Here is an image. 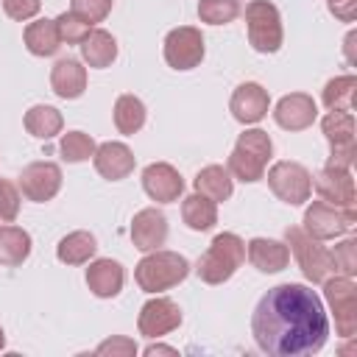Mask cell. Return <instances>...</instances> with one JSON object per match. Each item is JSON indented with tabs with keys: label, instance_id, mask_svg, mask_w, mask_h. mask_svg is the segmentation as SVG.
<instances>
[{
	"label": "cell",
	"instance_id": "cell-32",
	"mask_svg": "<svg viewBox=\"0 0 357 357\" xmlns=\"http://www.w3.org/2000/svg\"><path fill=\"white\" fill-rule=\"evenodd\" d=\"M95 148H98L95 139H92L89 134H84V131H67V134H61V142H59L61 159H64V162H73V165L92 159Z\"/></svg>",
	"mask_w": 357,
	"mask_h": 357
},
{
	"label": "cell",
	"instance_id": "cell-39",
	"mask_svg": "<svg viewBox=\"0 0 357 357\" xmlns=\"http://www.w3.org/2000/svg\"><path fill=\"white\" fill-rule=\"evenodd\" d=\"M39 8H42V0H3V11L17 22H25V20L36 17Z\"/></svg>",
	"mask_w": 357,
	"mask_h": 357
},
{
	"label": "cell",
	"instance_id": "cell-41",
	"mask_svg": "<svg viewBox=\"0 0 357 357\" xmlns=\"http://www.w3.org/2000/svg\"><path fill=\"white\" fill-rule=\"evenodd\" d=\"M329 3V11L335 17H340L343 22H354V3L357 0H326Z\"/></svg>",
	"mask_w": 357,
	"mask_h": 357
},
{
	"label": "cell",
	"instance_id": "cell-14",
	"mask_svg": "<svg viewBox=\"0 0 357 357\" xmlns=\"http://www.w3.org/2000/svg\"><path fill=\"white\" fill-rule=\"evenodd\" d=\"M312 187L318 190L321 201L340 206V209H354L357 192H354V178L351 170H340V167H324L312 176Z\"/></svg>",
	"mask_w": 357,
	"mask_h": 357
},
{
	"label": "cell",
	"instance_id": "cell-38",
	"mask_svg": "<svg viewBox=\"0 0 357 357\" xmlns=\"http://www.w3.org/2000/svg\"><path fill=\"white\" fill-rule=\"evenodd\" d=\"M112 3L114 0H73V8L70 11H75L81 20H86L89 25H95V22H103L109 17Z\"/></svg>",
	"mask_w": 357,
	"mask_h": 357
},
{
	"label": "cell",
	"instance_id": "cell-9",
	"mask_svg": "<svg viewBox=\"0 0 357 357\" xmlns=\"http://www.w3.org/2000/svg\"><path fill=\"white\" fill-rule=\"evenodd\" d=\"M357 223V212L354 209H340V206H332L326 201H312L304 212V231L312 234L315 240H332V237H340L346 231H351Z\"/></svg>",
	"mask_w": 357,
	"mask_h": 357
},
{
	"label": "cell",
	"instance_id": "cell-29",
	"mask_svg": "<svg viewBox=\"0 0 357 357\" xmlns=\"http://www.w3.org/2000/svg\"><path fill=\"white\" fill-rule=\"evenodd\" d=\"M354 95H357V78L354 75H337L329 78L321 100L329 112H354Z\"/></svg>",
	"mask_w": 357,
	"mask_h": 357
},
{
	"label": "cell",
	"instance_id": "cell-12",
	"mask_svg": "<svg viewBox=\"0 0 357 357\" xmlns=\"http://www.w3.org/2000/svg\"><path fill=\"white\" fill-rule=\"evenodd\" d=\"M178 324H181V307L173 298H165V296H156V298L145 301L142 310H139V318H137L139 335H145L151 340L178 329Z\"/></svg>",
	"mask_w": 357,
	"mask_h": 357
},
{
	"label": "cell",
	"instance_id": "cell-43",
	"mask_svg": "<svg viewBox=\"0 0 357 357\" xmlns=\"http://www.w3.org/2000/svg\"><path fill=\"white\" fill-rule=\"evenodd\" d=\"M354 39H357V33L351 31L349 36H346V56H349V61L354 64Z\"/></svg>",
	"mask_w": 357,
	"mask_h": 357
},
{
	"label": "cell",
	"instance_id": "cell-21",
	"mask_svg": "<svg viewBox=\"0 0 357 357\" xmlns=\"http://www.w3.org/2000/svg\"><path fill=\"white\" fill-rule=\"evenodd\" d=\"M50 86L64 100L81 98L86 89V67L75 59H59L50 70Z\"/></svg>",
	"mask_w": 357,
	"mask_h": 357
},
{
	"label": "cell",
	"instance_id": "cell-34",
	"mask_svg": "<svg viewBox=\"0 0 357 357\" xmlns=\"http://www.w3.org/2000/svg\"><path fill=\"white\" fill-rule=\"evenodd\" d=\"M56 31H59V39L67 42V45H81L86 39V33L92 31V25L86 20H81L75 11H64L56 17Z\"/></svg>",
	"mask_w": 357,
	"mask_h": 357
},
{
	"label": "cell",
	"instance_id": "cell-3",
	"mask_svg": "<svg viewBox=\"0 0 357 357\" xmlns=\"http://www.w3.org/2000/svg\"><path fill=\"white\" fill-rule=\"evenodd\" d=\"M190 273V262L187 257L176 254V251H148L137 268H134V279L139 284V290L145 293H162V290H170L176 284H181Z\"/></svg>",
	"mask_w": 357,
	"mask_h": 357
},
{
	"label": "cell",
	"instance_id": "cell-35",
	"mask_svg": "<svg viewBox=\"0 0 357 357\" xmlns=\"http://www.w3.org/2000/svg\"><path fill=\"white\" fill-rule=\"evenodd\" d=\"M234 145L243 148V151H248L251 156H257V159L265 162V165H268V159L273 156V142H271L268 131H262V128H248V131H243Z\"/></svg>",
	"mask_w": 357,
	"mask_h": 357
},
{
	"label": "cell",
	"instance_id": "cell-36",
	"mask_svg": "<svg viewBox=\"0 0 357 357\" xmlns=\"http://www.w3.org/2000/svg\"><path fill=\"white\" fill-rule=\"evenodd\" d=\"M332 271H337L340 276H354L357 273V240H343L340 245H335L332 251Z\"/></svg>",
	"mask_w": 357,
	"mask_h": 357
},
{
	"label": "cell",
	"instance_id": "cell-28",
	"mask_svg": "<svg viewBox=\"0 0 357 357\" xmlns=\"http://www.w3.org/2000/svg\"><path fill=\"white\" fill-rule=\"evenodd\" d=\"M64 120H61V112L56 106H47V103H36L25 112V131L33 134L36 139H50L61 131Z\"/></svg>",
	"mask_w": 357,
	"mask_h": 357
},
{
	"label": "cell",
	"instance_id": "cell-18",
	"mask_svg": "<svg viewBox=\"0 0 357 357\" xmlns=\"http://www.w3.org/2000/svg\"><path fill=\"white\" fill-rule=\"evenodd\" d=\"M131 240L139 251H156L167 240V218L156 206H145L131 220Z\"/></svg>",
	"mask_w": 357,
	"mask_h": 357
},
{
	"label": "cell",
	"instance_id": "cell-26",
	"mask_svg": "<svg viewBox=\"0 0 357 357\" xmlns=\"http://www.w3.org/2000/svg\"><path fill=\"white\" fill-rule=\"evenodd\" d=\"M25 47L33 53V56H53L59 47H61V39H59V31H56V20H33L25 25Z\"/></svg>",
	"mask_w": 357,
	"mask_h": 357
},
{
	"label": "cell",
	"instance_id": "cell-15",
	"mask_svg": "<svg viewBox=\"0 0 357 357\" xmlns=\"http://www.w3.org/2000/svg\"><path fill=\"white\" fill-rule=\"evenodd\" d=\"M315 117H318V106L307 92H290L273 109V120L284 131H304L315 123Z\"/></svg>",
	"mask_w": 357,
	"mask_h": 357
},
{
	"label": "cell",
	"instance_id": "cell-7",
	"mask_svg": "<svg viewBox=\"0 0 357 357\" xmlns=\"http://www.w3.org/2000/svg\"><path fill=\"white\" fill-rule=\"evenodd\" d=\"M268 187L279 201L298 206V204L310 201V195H312V176L304 165L284 159L268 170Z\"/></svg>",
	"mask_w": 357,
	"mask_h": 357
},
{
	"label": "cell",
	"instance_id": "cell-6",
	"mask_svg": "<svg viewBox=\"0 0 357 357\" xmlns=\"http://www.w3.org/2000/svg\"><path fill=\"white\" fill-rule=\"evenodd\" d=\"M321 284L335 315V332L346 340L354 337L357 335V284L351 282V276H335V279L326 276Z\"/></svg>",
	"mask_w": 357,
	"mask_h": 357
},
{
	"label": "cell",
	"instance_id": "cell-11",
	"mask_svg": "<svg viewBox=\"0 0 357 357\" xmlns=\"http://www.w3.org/2000/svg\"><path fill=\"white\" fill-rule=\"evenodd\" d=\"M61 190V167L56 162H31L20 173V192L28 201L45 204Z\"/></svg>",
	"mask_w": 357,
	"mask_h": 357
},
{
	"label": "cell",
	"instance_id": "cell-16",
	"mask_svg": "<svg viewBox=\"0 0 357 357\" xmlns=\"http://www.w3.org/2000/svg\"><path fill=\"white\" fill-rule=\"evenodd\" d=\"M268 106H271V98H268V89L257 81H245L240 84L234 92H231V100H229V109L234 114L237 123L248 126V123H259L265 114H268Z\"/></svg>",
	"mask_w": 357,
	"mask_h": 357
},
{
	"label": "cell",
	"instance_id": "cell-42",
	"mask_svg": "<svg viewBox=\"0 0 357 357\" xmlns=\"http://www.w3.org/2000/svg\"><path fill=\"white\" fill-rule=\"evenodd\" d=\"M145 354L151 357V354H176V349L173 346H162V343H151L148 349H145Z\"/></svg>",
	"mask_w": 357,
	"mask_h": 357
},
{
	"label": "cell",
	"instance_id": "cell-20",
	"mask_svg": "<svg viewBox=\"0 0 357 357\" xmlns=\"http://www.w3.org/2000/svg\"><path fill=\"white\" fill-rule=\"evenodd\" d=\"M123 282H126V271L117 259L103 257L89 262L86 268V284L98 298H114L123 290Z\"/></svg>",
	"mask_w": 357,
	"mask_h": 357
},
{
	"label": "cell",
	"instance_id": "cell-33",
	"mask_svg": "<svg viewBox=\"0 0 357 357\" xmlns=\"http://www.w3.org/2000/svg\"><path fill=\"white\" fill-rule=\"evenodd\" d=\"M240 14V0H201L198 17L209 25H226Z\"/></svg>",
	"mask_w": 357,
	"mask_h": 357
},
{
	"label": "cell",
	"instance_id": "cell-1",
	"mask_svg": "<svg viewBox=\"0 0 357 357\" xmlns=\"http://www.w3.org/2000/svg\"><path fill=\"white\" fill-rule=\"evenodd\" d=\"M251 335L257 349L271 357L318 354L329 337V318L321 296L298 282L271 287L254 307Z\"/></svg>",
	"mask_w": 357,
	"mask_h": 357
},
{
	"label": "cell",
	"instance_id": "cell-25",
	"mask_svg": "<svg viewBox=\"0 0 357 357\" xmlns=\"http://www.w3.org/2000/svg\"><path fill=\"white\" fill-rule=\"evenodd\" d=\"M181 218L192 231H209L218 223V204L201 192H192L181 201Z\"/></svg>",
	"mask_w": 357,
	"mask_h": 357
},
{
	"label": "cell",
	"instance_id": "cell-2",
	"mask_svg": "<svg viewBox=\"0 0 357 357\" xmlns=\"http://www.w3.org/2000/svg\"><path fill=\"white\" fill-rule=\"evenodd\" d=\"M243 262H245V243L234 231H220L215 234L209 248L198 257L195 273L206 284H223L237 273Z\"/></svg>",
	"mask_w": 357,
	"mask_h": 357
},
{
	"label": "cell",
	"instance_id": "cell-27",
	"mask_svg": "<svg viewBox=\"0 0 357 357\" xmlns=\"http://www.w3.org/2000/svg\"><path fill=\"white\" fill-rule=\"evenodd\" d=\"M31 254V234L20 226H0V265H22Z\"/></svg>",
	"mask_w": 357,
	"mask_h": 357
},
{
	"label": "cell",
	"instance_id": "cell-4",
	"mask_svg": "<svg viewBox=\"0 0 357 357\" xmlns=\"http://www.w3.org/2000/svg\"><path fill=\"white\" fill-rule=\"evenodd\" d=\"M284 243L293 251L301 273L312 284H321L332 273V251L324 245V240H315L301 226H287L284 229Z\"/></svg>",
	"mask_w": 357,
	"mask_h": 357
},
{
	"label": "cell",
	"instance_id": "cell-13",
	"mask_svg": "<svg viewBox=\"0 0 357 357\" xmlns=\"http://www.w3.org/2000/svg\"><path fill=\"white\" fill-rule=\"evenodd\" d=\"M142 190L148 192L151 201L173 204L184 192V178H181V173L173 165H167V162H151L142 170Z\"/></svg>",
	"mask_w": 357,
	"mask_h": 357
},
{
	"label": "cell",
	"instance_id": "cell-19",
	"mask_svg": "<svg viewBox=\"0 0 357 357\" xmlns=\"http://www.w3.org/2000/svg\"><path fill=\"white\" fill-rule=\"evenodd\" d=\"M245 254H248V262H251L257 271H262V273H279V271H284L287 262H290V248H287V243L271 240V237H254V240H248Z\"/></svg>",
	"mask_w": 357,
	"mask_h": 357
},
{
	"label": "cell",
	"instance_id": "cell-44",
	"mask_svg": "<svg viewBox=\"0 0 357 357\" xmlns=\"http://www.w3.org/2000/svg\"><path fill=\"white\" fill-rule=\"evenodd\" d=\"M3 346H6V332H3V326H0V351H3Z\"/></svg>",
	"mask_w": 357,
	"mask_h": 357
},
{
	"label": "cell",
	"instance_id": "cell-5",
	"mask_svg": "<svg viewBox=\"0 0 357 357\" xmlns=\"http://www.w3.org/2000/svg\"><path fill=\"white\" fill-rule=\"evenodd\" d=\"M245 31H248V45L257 53H276L284 39L279 8L271 0H251L245 6Z\"/></svg>",
	"mask_w": 357,
	"mask_h": 357
},
{
	"label": "cell",
	"instance_id": "cell-23",
	"mask_svg": "<svg viewBox=\"0 0 357 357\" xmlns=\"http://www.w3.org/2000/svg\"><path fill=\"white\" fill-rule=\"evenodd\" d=\"M192 187H195V192L212 198L215 204L229 201L231 198V190H234L231 187V173L223 165H206V167H201L198 176L192 178Z\"/></svg>",
	"mask_w": 357,
	"mask_h": 357
},
{
	"label": "cell",
	"instance_id": "cell-22",
	"mask_svg": "<svg viewBox=\"0 0 357 357\" xmlns=\"http://www.w3.org/2000/svg\"><path fill=\"white\" fill-rule=\"evenodd\" d=\"M81 59L95 70L109 67L117 59V39L103 28H92L81 42Z\"/></svg>",
	"mask_w": 357,
	"mask_h": 357
},
{
	"label": "cell",
	"instance_id": "cell-17",
	"mask_svg": "<svg viewBox=\"0 0 357 357\" xmlns=\"http://www.w3.org/2000/svg\"><path fill=\"white\" fill-rule=\"evenodd\" d=\"M92 162H95V170L109 181H120V178L131 176L134 165H137V159H134V153H131V148L126 142H103V145H98L95 153H92Z\"/></svg>",
	"mask_w": 357,
	"mask_h": 357
},
{
	"label": "cell",
	"instance_id": "cell-8",
	"mask_svg": "<svg viewBox=\"0 0 357 357\" xmlns=\"http://www.w3.org/2000/svg\"><path fill=\"white\" fill-rule=\"evenodd\" d=\"M321 131L329 142L326 167L351 170V162H354V114L351 112H329L321 120Z\"/></svg>",
	"mask_w": 357,
	"mask_h": 357
},
{
	"label": "cell",
	"instance_id": "cell-31",
	"mask_svg": "<svg viewBox=\"0 0 357 357\" xmlns=\"http://www.w3.org/2000/svg\"><path fill=\"white\" fill-rule=\"evenodd\" d=\"M226 170H229L234 178L245 181V184H254V181L265 178V162H259L257 156H251L248 151H243V148H237V145H234L231 153H229Z\"/></svg>",
	"mask_w": 357,
	"mask_h": 357
},
{
	"label": "cell",
	"instance_id": "cell-24",
	"mask_svg": "<svg viewBox=\"0 0 357 357\" xmlns=\"http://www.w3.org/2000/svg\"><path fill=\"white\" fill-rule=\"evenodd\" d=\"M95 251H98V240H95L92 231H84V229L70 231L56 245V257L64 265H84V262H89L95 257Z\"/></svg>",
	"mask_w": 357,
	"mask_h": 357
},
{
	"label": "cell",
	"instance_id": "cell-40",
	"mask_svg": "<svg viewBox=\"0 0 357 357\" xmlns=\"http://www.w3.org/2000/svg\"><path fill=\"white\" fill-rule=\"evenodd\" d=\"M95 354H112V357H131V354H137V343L131 340V337H109V340H103L98 349H95Z\"/></svg>",
	"mask_w": 357,
	"mask_h": 357
},
{
	"label": "cell",
	"instance_id": "cell-30",
	"mask_svg": "<svg viewBox=\"0 0 357 357\" xmlns=\"http://www.w3.org/2000/svg\"><path fill=\"white\" fill-rule=\"evenodd\" d=\"M114 126L126 137L137 134L145 126V103L137 95H120L114 100Z\"/></svg>",
	"mask_w": 357,
	"mask_h": 357
},
{
	"label": "cell",
	"instance_id": "cell-37",
	"mask_svg": "<svg viewBox=\"0 0 357 357\" xmlns=\"http://www.w3.org/2000/svg\"><path fill=\"white\" fill-rule=\"evenodd\" d=\"M20 215V187L0 176V220L14 223Z\"/></svg>",
	"mask_w": 357,
	"mask_h": 357
},
{
	"label": "cell",
	"instance_id": "cell-10",
	"mask_svg": "<svg viewBox=\"0 0 357 357\" xmlns=\"http://www.w3.org/2000/svg\"><path fill=\"white\" fill-rule=\"evenodd\" d=\"M165 61L173 70H192L204 59V36L192 25H178L165 36Z\"/></svg>",
	"mask_w": 357,
	"mask_h": 357
}]
</instances>
